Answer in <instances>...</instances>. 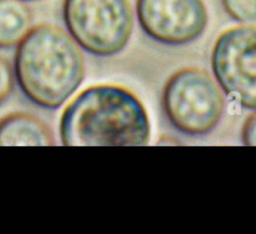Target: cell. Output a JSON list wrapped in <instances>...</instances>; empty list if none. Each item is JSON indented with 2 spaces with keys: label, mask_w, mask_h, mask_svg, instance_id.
I'll return each mask as SVG.
<instances>
[{
  "label": "cell",
  "mask_w": 256,
  "mask_h": 234,
  "mask_svg": "<svg viewBox=\"0 0 256 234\" xmlns=\"http://www.w3.org/2000/svg\"><path fill=\"white\" fill-rule=\"evenodd\" d=\"M68 32L96 57H112L129 43L134 29L130 0H64Z\"/></svg>",
  "instance_id": "obj_4"
},
{
  "label": "cell",
  "mask_w": 256,
  "mask_h": 234,
  "mask_svg": "<svg viewBox=\"0 0 256 234\" xmlns=\"http://www.w3.org/2000/svg\"><path fill=\"white\" fill-rule=\"evenodd\" d=\"M32 23V10L24 0H0V49L16 47Z\"/></svg>",
  "instance_id": "obj_8"
},
{
  "label": "cell",
  "mask_w": 256,
  "mask_h": 234,
  "mask_svg": "<svg viewBox=\"0 0 256 234\" xmlns=\"http://www.w3.org/2000/svg\"><path fill=\"white\" fill-rule=\"evenodd\" d=\"M224 90L209 72L186 67L175 72L162 92V108L170 124L190 137L209 134L225 109Z\"/></svg>",
  "instance_id": "obj_3"
},
{
  "label": "cell",
  "mask_w": 256,
  "mask_h": 234,
  "mask_svg": "<svg viewBox=\"0 0 256 234\" xmlns=\"http://www.w3.org/2000/svg\"><path fill=\"white\" fill-rule=\"evenodd\" d=\"M15 69L9 59L0 55V105L6 102L15 89Z\"/></svg>",
  "instance_id": "obj_10"
},
{
  "label": "cell",
  "mask_w": 256,
  "mask_h": 234,
  "mask_svg": "<svg viewBox=\"0 0 256 234\" xmlns=\"http://www.w3.org/2000/svg\"><path fill=\"white\" fill-rule=\"evenodd\" d=\"M212 67L225 94L242 108L256 112V27L225 30L214 44Z\"/></svg>",
  "instance_id": "obj_5"
},
{
  "label": "cell",
  "mask_w": 256,
  "mask_h": 234,
  "mask_svg": "<svg viewBox=\"0 0 256 234\" xmlns=\"http://www.w3.org/2000/svg\"><path fill=\"white\" fill-rule=\"evenodd\" d=\"M14 69L16 83L30 102L58 109L79 89L86 64L82 47L69 32L42 23L16 45Z\"/></svg>",
  "instance_id": "obj_2"
},
{
  "label": "cell",
  "mask_w": 256,
  "mask_h": 234,
  "mask_svg": "<svg viewBox=\"0 0 256 234\" xmlns=\"http://www.w3.org/2000/svg\"><path fill=\"white\" fill-rule=\"evenodd\" d=\"M52 129L44 120L28 112H14L0 119L2 145H54Z\"/></svg>",
  "instance_id": "obj_7"
},
{
  "label": "cell",
  "mask_w": 256,
  "mask_h": 234,
  "mask_svg": "<svg viewBox=\"0 0 256 234\" xmlns=\"http://www.w3.org/2000/svg\"><path fill=\"white\" fill-rule=\"evenodd\" d=\"M60 137L68 147L146 145L152 124L146 108L132 90L99 84L82 90L65 108Z\"/></svg>",
  "instance_id": "obj_1"
},
{
  "label": "cell",
  "mask_w": 256,
  "mask_h": 234,
  "mask_svg": "<svg viewBox=\"0 0 256 234\" xmlns=\"http://www.w3.org/2000/svg\"><path fill=\"white\" fill-rule=\"evenodd\" d=\"M24 2H29V0H24Z\"/></svg>",
  "instance_id": "obj_12"
},
{
  "label": "cell",
  "mask_w": 256,
  "mask_h": 234,
  "mask_svg": "<svg viewBox=\"0 0 256 234\" xmlns=\"http://www.w3.org/2000/svg\"><path fill=\"white\" fill-rule=\"evenodd\" d=\"M242 142L245 145H254L256 147V112L249 115L242 125Z\"/></svg>",
  "instance_id": "obj_11"
},
{
  "label": "cell",
  "mask_w": 256,
  "mask_h": 234,
  "mask_svg": "<svg viewBox=\"0 0 256 234\" xmlns=\"http://www.w3.org/2000/svg\"><path fill=\"white\" fill-rule=\"evenodd\" d=\"M225 12L240 23L256 22V0H222Z\"/></svg>",
  "instance_id": "obj_9"
},
{
  "label": "cell",
  "mask_w": 256,
  "mask_h": 234,
  "mask_svg": "<svg viewBox=\"0 0 256 234\" xmlns=\"http://www.w3.org/2000/svg\"><path fill=\"white\" fill-rule=\"evenodd\" d=\"M136 15L142 29L166 45L194 42L209 22L204 0H136Z\"/></svg>",
  "instance_id": "obj_6"
}]
</instances>
